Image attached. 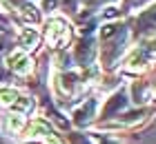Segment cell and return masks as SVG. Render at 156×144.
Wrapping results in <instances>:
<instances>
[{
  "mask_svg": "<svg viewBox=\"0 0 156 144\" xmlns=\"http://www.w3.org/2000/svg\"><path fill=\"white\" fill-rule=\"evenodd\" d=\"M45 144H62V142H60L58 138H56V135L49 133V135H47V140H45Z\"/></svg>",
  "mask_w": 156,
  "mask_h": 144,
  "instance_id": "8",
  "label": "cell"
},
{
  "mask_svg": "<svg viewBox=\"0 0 156 144\" xmlns=\"http://www.w3.org/2000/svg\"><path fill=\"white\" fill-rule=\"evenodd\" d=\"M38 45V33L34 31V29H25L23 33H20V47H23V51H29Z\"/></svg>",
  "mask_w": 156,
  "mask_h": 144,
  "instance_id": "3",
  "label": "cell"
},
{
  "mask_svg": "<svg viewBox=\"0 0 156 144\" xmlns=\"http://www.w3.org/2000/svg\"><path fill=\"white\" fill-rule=\"evenodd\" d=\"M13 109H16V111H23V113H31L34 100H29V98H18L16 102H13Z\"/></svg>",
  "mask_w": 156,
  "mask_h": 144,
  "instance_id": "6",
  "label": "cell"
},
{
  "mask_svg": "<svg viewBox=\"0 0 156 144\" xmlns=\"http://www.w3.org/2000/svg\"><path fill=\"white\" fill-rule=\"evenodd\" d=\"M16 100H18L16 89H11V86H0V104H13Z\"/></svg>",
  "mask_w": 156,
  "mask_h": 144,
  "instance_id": "5",
  "label": "cell"
},
{
  "mask_svg": "<svg viewBox=\"0 0 156 144\" xmlns=\"http://www.w3.org/2000/svg\"><path fill=\"white\" fill-rule=\"evenodd\" d=\"M20 18H23L25 22H29V25H36L40 16H38V9L34 5H25L23 9H20Z\"/></svg>",
  "mask_w": 156,
  "mask_h": 144,
  "instance_id": "4",
  "label": "cell"
},
{
  "mask_svg": "<svg viewBox=\"0 0 156 144\" xmlns=\"http://www.w3.org/2000/svg\"><path fill=\"white\" fill-rule=\"evenodd\" d=\"M7 64H9V69L13 71V73H18V75H27V73L34 69L31 58L27 55L25 51H13V53H9Z\"/></svg>",
  "mask_w": 156,
  "mask_h": 144,
  "instance_id": "2",
  "label": "cell"
},
{
  "mask_svg": "<svg viewBox=\"0 0 156 144\" xmlns=\"http://www.w3.org/2000/svg\"><path fill=\"white\" fill-rule=\"evenodd\" d=\"M69 35H72V31H69V25L65 22L62 18H54L49 20L47 25V45L49 47H62L69 42Z\"/></svg>",
  "mask_w": 156,
  "mask_h": 144,
  "instance_id": "1",
  "label": "cell"
},
{
  "mask_svg": "<svg viewBox=\"0 0 156 144\" xmlns=\"http://www.w3.org/2000/svg\"><path fill=\"white\" fill-rule=\"evenodd\" d=\"M9 126L13 129V131H20V129L25 126V120H23V115H11V118H9Z\"/></svg>",
  "mask_w": 156,
  "mask_h": 144,
  "instance_id": "7",
  "label": "cell"
}]
</instances>
